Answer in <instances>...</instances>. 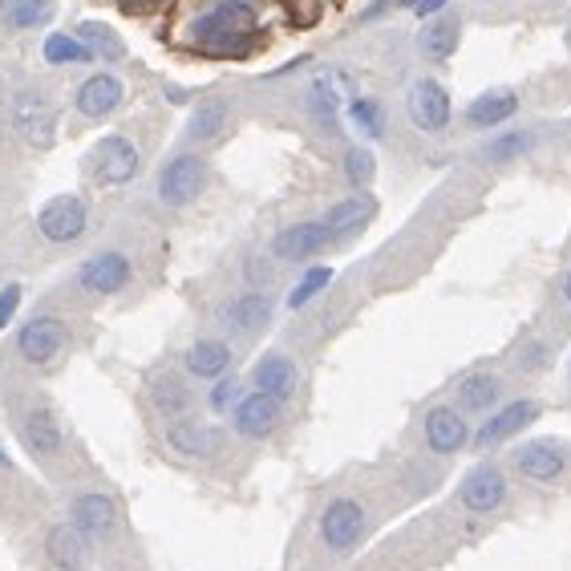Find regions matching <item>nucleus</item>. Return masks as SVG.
<instances>
[{
  "label": "nucleus",
  "mask_w": 571,
  "mask_h": 571,
  "mask_svg": "<svg viewBox=\"0 0 571 571\" xmlns=\"http://www.w3.org/2000/svg\"><path fill=\"white\" fill-rule=\"evenodd\" d=\"M13 122L21 126V134H25L33 147H49L54 142V106L45 102V93L37 90H25V93H16V102H13Z\"/></svg>",
  "instance_id": "0eeeda50"
},
{
  "label": "nucleus",
  "mask_w": 571,
  "mask_h": 571,
  "mask_svg": "<svg viewBox=\"0 0 571 571\" xmlns=\"http://www.w3.org/2000/svg\"><path fill=\"white\" fill-rule=\"evenodd\" d=\"M458 37H462V25H458V21L434 16V21L422 28V54L430 57V61H446V57L458 49Z\"/></svg>",
  "instance_id": "5701e85b"
},
{
  "label": "nucleus",
  "mask_w": 571,
  "mask_h": 571,
  "mask_svg": "<svg viewBox=\"0 0 571 571\" xmlns=\"http://www.w3.org/2000/svg\"><path fill=\"white\" fill-rule=\"evenodd\" d=\"M563 296L571 300V272H568V279H563Z\"/></svg>",
  "instance_id": "a19ab883"
},
{
  "label": "nucleus",
  "mask_w": 571,
  "mask_h": 571,
  "mask_svg": "<svg viewBox=\"0 0 571 571\" xmlns=\"http://www.w3.org/2000/svg\"><path fill=\"white\" fill-rule=\"evenodd\" d=\"M236 393H240V381H219V386L212 389V410H227Z\"/></svg>",
  "instance_id": "4c0bfd02"
},
{
  "label": "nucleus",
  "mask_w": 571,
  "mask_h": 571,
  "mask_svg": "<svg viewBox=\"0 0 571 571\" xmlns=\"http://www.w3.org/2000/svg\"><path fill=\"white\" fill-rule=\"evenodd\" d=\"M332 279V267H308L305 276H300V284L293 288V296H288V308H305L308 300H317L324 288H329Z\"/></svg>",
  "instance_id": "7c9ffc66"
},
{
  "label": "nucleus",
  "mask_w": 571,
  "mask_h": 571,
  "mask_svg": "<svg viewBox=\"0 0 571 571\" xmlns=\"http://www.w3.org/2000/svg\"><path fill=\"white\" fill-rule=\"evenodd\" d=\"M167 442H171L179 454L207 458V454L219 450V430H212V425H203V422H174L171 434H167Z\"/></svg>",
  "instance_id": "6ab92c4d"
},
{
  "label": "nucleus",
  "mask_w": 571,
  "mask_h": 571,
  "mask_svg": "<svg viewBox=\"0 0 571 571\" xmlns=\"http://www.w3.org/2000/svg\"><path fill=\"white\" fill-rule=\"evenodd\" d=\"M66 345V324L57 317H33L25 320V329L16 332V349H21V357L33 361V365H45V361H54Z\"/></svg>",
  "instance_id": "39448f33"
},
{
  "label": "nucleus",
  "mask_w": 571,
  "mask_h": 571,
  "mask_svg": "<svg viewBox=\"0 0 571 571\" xmlns=\"http://www.w3.org/2000/svg\"><path fill=\"white\" fill-rule=\"evenodd\" d=\"M16 305H21V288H16V284H9V288L0 293V329H4L9 320H13Z\"/></svg>",
  "instance_id": "e433bc0d"
},
{
  "label": "nucleus",
  "mask_w": 571,
  "mask_h": 571,
  "mask_svg": "<svg viewBox=\"0 0 571 571\" xmlns=\"http://www.w3.org/2000/svg\"><path fill=\"white\" fill-rule=\"evenodd\" d=\"M515 110H518V98L511 90H487L482 98L470 102L466 118H470V126H479V130H491V126H503Z\"/></svg>",
  "instance_id": "a211bd4d"
},
{
  "label": "nucleus",
  "mask_w": 571,
  "mask_h": 571,
  "mask_svg": "<svg viewBox=\"0 0 571 571\" xmlns=\"http://www.w3.org/2000/svg\"><path fill=\"white\" fill-rule=\"evenodd\" d=\"M224 320H227V329H236V332H260L267 320H272V300L260 293H248L227 305Z\"/></svg>",
  "instance_id": "aec40b11"
},
{
  "label": "nucleus",
  "mask_w": 571,
  "mask_h": 571,
  "mask_svg": "<svg viewBox=\"0 0 571 571\" xmlns=\"http://www.w3.org/2000/svg\"><path fill=\"white\" fill-rule=\"evenodd\" d=\"M155 393H159V410L162 413H179V410H186V389L179 386V381H159L155 386Z\"/></svg>",
  "instance_id": "c9c22d12"
},
{
  "label": "nucleus",
  "mask_w": 571,
  "mask_h": 571,
  "mask_svg": "<svg viewBox=\"0 0 571 571\" xmlns=\"http://www.w3.org/2000/svg\"><path fill=\"white\" fill-rule=\"evenodd\" d=\"M85 219H90V212H85V203L78 195H57V199L41 207L37 227L49 243H73L85 231Z\"/></svg>",
  "instance_id": "20e7f679"
},
{
  "label": "nucleus",
  "mask_w": 571,
  "mask_h": 571,
  "mask_svg": "<svg viewBox=\"0 0 571 571\" xmlns=\"http://www.w3.org/2000/svg\"><path fill=\"white\" fill-rule=\"evenodd\" d=\"M81 279V288L93 296H114L126 288V279H130V260L122 252H98L90 255L85 264H81L78 272Z\"/></svg>",
  "instance_id": "423d86ee"
},
{
  "label": "nucleus",
  "mask_w": 571,
  "mask_h": 571,
  "mask_svg": "<svg viewBox=\"0 0 571 571\" xmlns=\"http://www.w3.org/2000/svg\"><path fill=\"white\" fill-rule=\"evenodd\" d=\"M203 186H207V162L199 155H179L162 167L159 174V199L167 207H186V203H195L203 195Z\"/></svg>",
  "instance_id": "f257e3e1"
},
{
  "label": "nucleus",
  "mask_w": 571,
  "mask_h": 571,
  "mask_svg": "<svg viewBox=\"0 0 571 571\" xmlns=\"http://www.w3.org/2000/svg\"><path fill=\"white\" fill-rule=\"evenodd\" d=\"M25 442L33 446V454H57L61 450V430H57L54 413L33 410L25 418Z\"/></svg>",
  "instance_id": "bb28decb"
},
{
  "label": "nucleus",
  "mask_w": 571,
  "mask_h": 571,
  "mask_svg": "<svg viewBox=\"0 0 571 571\" xmlns=\"http://www.w3.org/2000/svg\"><path fill=\"white\" fill-rule=\"evenodd\" d=\"M349 118L357 126L361 134H369V138H381L386 134V110L377 106L373 98H357L353 106H349Z\"/></svg>",
  "instance_id": "c85d7f7f"
},
{
  "label": "nucleus",
  "mask_w": 571,
  "mask_h": 571,
  "mask_svg": "<svg viewBox=\"0 0 571 571\" xmlns=\"http://www.w3.org/2000/svg\"><path fill=\"white\" fill-rule=\"evenodd\" d=\"M406 106H410L413 126L422 134H438L450 126V90H446L442 81H434V78L413 81Z\"/></svg>",
  "instance_id": "f03ea898"
},
{
  "label": "nucleus",
  "mask_w": 571,
  "mask_h": 571,
  "mask_svg": "<svg viewBox=\"0 0 571 571\" xmlns=\"http://www.w3.org/2000/svg\"><path fill=\"white\" fill-rule=\"evenodd\" d=\"M503 386H499V377L494 373H466L462 381H458V401H462L466 410H491L494 401H499Z\"/></svg>",
  "instance_id": "b1692460"
},
{
  "label": "nucleus",
  "mask_w": 571,
  "mask_h": 571,
  "mask_svg": "<svg viewBox=\"0 0 571 571\" xmlns=\"http://www.w3.org/2000/svg\"><path fill=\"white\" fill-rule=\"evenodd\" d=\"M4 16L13 28H41L54 16V0H4Z\"/></svg>",
  "instance_id": "cd10ccee"
},
{
  "label": "nucleus",
  "mask_w": 571,
  "mask_h": 571,
  "mask_svg": "<svg viewBox=\"0 0 571 571\" xmlns=\"http://www.w3.org/2000/svg\"><path fill=\"white\" fill-rule=\"evenodd\" d=\"M255 389H264V393L284 401L296 389V365L288 357H279V353L264 357L255 365Z\"/></svg>",
  "instance_id": "4be33fe9"
},
{
  "label": "nucleus",
  "mask_w": 571,
  "mask_h": 571,
  "mask_svg": "<svg viewBox=\"0 0 571 571\" xmlns=\"http://www.w3.org/2000/svg\"><path fill=\"white\" fill-rule=\"evenodd\" d=\"M470 442V425L450 406H434L425 413V446L434 454H458Z\"/></svg>",
  "instance_id": "9b49d317"
},
{
  "label": "nucleus",
  "mask_w": 571,
  "mask_h": 571,
  "mask_svg": "<svg viewBox=\"0 0 571 571\" xmlns=\"http://www.w3.org/2000/svg\"><path fill=\"white\" fill-rule=\"evenodd\" d=\"M279 422V398L264 393V389H255L248 398L236 406V430H240L243 438H267Z\"/></svg>",
  "instance_id": "ddd939ff"
},
{
  "label": "nucleus",
  "mask_w": 571,
  "mask_h": 571,
  "mask_svg": "<svg viewBox=\"0 0 571 571\" xmlns=\"http://www.w3.org/2000/svg\"><path fill=\"white\" fill-rule=\"evenodd\" d=\"M446 4H450V0H413V13L418 16H438Z\"/></svg>",
  "instance_id": "58836bf2"
},
{
  "label": "nucleus",
  "mask_w": 571,
  "mask_h": 571,
  "mask_svg": "<svg viewBox=\"0 0 571 571\" xmlns=\"http://www.w3.org/2000/svg\"><path fill=\"white\" fill-rule=\"evenodd\" d=\"M49 556H54L57 568H81V559H85V532H81L78 523H69V527H57L49 535Z\"/></svg>",
  "instance_id": "393cba45"
},
{
  "label": "nucleus",
  "mask_w": 571,
  "mask_h": 571,
  "mask_svg": "<svg viewBox=\"0 0 571 571\" xmlns=\"http://www.w3.org/2000/svg\"><path fill=\"white\" fill-rule=\"evenodd\" d=\"M78 37L85 41V45H90L98 57H118L122 54V41L114 37L106 25H93V21H85V25L78 28Z\"/></svg>",
  "instance_id": "2f4dec72"
},
{
  "label": "nucleus",
  "mask_w": 571,
  "mask_h": 571,
  "mask_svg": "<svg viewBox=\"0 0 571 571\" xmlns=\"http://www.w3.org/2000/svg\"><path fill=\"white\" fill-rule=\"evenodd\" d=\"M345 174H349V183L357 186H369V179H373V159H369V150H349L345 155Z\"/></svg>",
  "instance_id": "72a5a7b5"
},
{
  "label": "nucleus",
  "mask_w": 571,
  "mask_h": 571,
  "mask_svg": "<svg viewBox=\"0 0 571 571\" xmlns=\"http://www.w3.org/2000/svg\"><path fill=\"white\" fill-rule=\"evenodd\" d=\"M373 215H377V203H373L369 195H349V199H341L329 215H324V224H329L332 240H336V236H357Z\"/></svg>",
  "instance_id": "dca6fc26"
},
{
  "label": "nucleus",
  "mask_w": 571,
  "mask_h": 571,
  "mask_svg": "<svg viewBox=\"0 0 571 571\" xmlns=\"http://www.w3.org/2000/svg\"><path fill=\"white\" fill-rule=\"evenodd\" d=\"M167 98H171V102H186V90H174V85H171V90H167Z\"/></svg>",
  "instance_id": "ea45409f"
},
{
  "label": "nucleus",
  "mask_w": 571,
  "mask_h": 571,
  "mask_svg": "<svg viewBox=\"0 0 571 571\" xmlns=\"http://www.w3.org/2000/svg\"><path fill=\"white\" fill-rule=\"evenodd\" d=\"M78 110L85 118H106L110 110H118L122 102V81L114 73H93L90 81H81L78 85Z\"/></svg>",
  "instance_id": "4468645a"
},
{
  "label": "nucleus",
  "mask_w": 571,
  "mask_h": 571,
  "mask_svg": "<svg viewBox=\"0 0 571 571\" xmlns=\"http://www.w3.org/2000/svg\"><path fill=\"white\" fill-rule=\"evenodd\" d=\"M332 85H336V78H320L317 85H312V110L317 114H336V106H341V93H332Z\"/></svg>",
  "instance_id": "f704fd0d"
},
{
  "label": "nucleus",
  "mask_w": 571,
  "mask_h": 571,
  "mask_svg": "<svg viewBox=\"0 0 571 571\" xmlns=\"http://www.w3.org/2000/svg\"><path fill=\"white\" fill-rule=\"evenodd\" d=\"M535 147V138L527 130H515V134H503V138H494L491 142V155L494 162H506V159H518V155H527Z\"/></svg>",
  "instance_id": "473e14b6"
},
{
  "label": "nucleus",
  "mask_w": 571,
  "mask_h": 571,
  "mask_svg": "<svg viewBox=\"0 0 571 571\" xmlns=\"http://www.w3.org/2000/svg\"><path fill=\"white\" fill-rule=\"evenodd\" d=\"M539 413H544V410H539V401H532V398L506 401V406L494 413V418H487V422H482V430L475 434V446H499V442L515 438L518 430H527V425H532Z\"/></svg>",
  "instance_id": "6e6552de"
},
{
  "label": "nucleus",
  "mask_w": 571,
  "mask_h": 571,
  "mask_svg": "<svg viewBox=\"0 0 571 571\" xmlns=\"http://www.w3.org/2000/svg\"><path fill=\"white\" fill-rule=\"evenodd\" d=\"M458 499H462V506L466 511H475V515L499 511L506 499L503 470H494V466H475V470L462 479V487H458Z\"/></svg>",
  "instance_id": "1a4fd4ad"
},
{
  "label": "nucleus",
  "mask_w": 571,
  "mask_h": 571,
  "mask_svg": "<svg viewBox=\"0 0 571 571\" xmlns=\"http://www.w3.org/2000/svg\"><path fill=\"white\" fill-rule=\"evenodd\" d=\"M329 243H332V231H329V224L320 219V224L284 227V231L276 236V243H272V252H276L279 260H293V264H300V260L317 255L320 248H329Z\"/></svg>",
  "instance_id": "f8f14e48"
},
{
  "label": "nucleus",
  "mask_w": 571,
  "mask_h": 571,
  "mask_svg": "<svg viewBox=\"0 0 571 571\" xmlns=\"http://www.w3.org/2000/svg\"><path fill=\"white\" fill-rule=\"evenodd\" d=\"M73 523L85 535H110L114 523H118V511H114L106 494H78L73 499Z\"/></svg>",
  "instance_id": "f3484780"
},
{
  "label": "nucleus",
  "mask_w": 571,
  "mask_h": 571,
  "mask_svg": "<svg viewBox=\"0 0 571 571\" xmlns=\"http://www.w3.org/2000/svg\"><path fill=\"white\" fill-rule=\"evenodd\" d=\"M45 61L49 66H85V61H93V49L85 45L81 37H66V33H54V37H45Z\"/></svg>",
  "instance_id": "a878e982"
},
{
  "label": "nucleus",
  "mask_w": 571,
  "mask_h": 571,
  "mask_svg": "<svg viewBox=\"0 0 571 571\" xmlns=\"http://www.w3.org/2000/svg\"><path fill=\"white\" fill-rule=\"evenodd\" d=\"M93 171H98L102 183H130L138 174V150H134L130 138H122V134L102 138L98 150H93Z\"/></svg>",
  "instance_id": "9d476101"
},
{
  "label": "nucleus",
  "mask_w": 571,
  "mask_h": 571,
  "mask_svg": "<svg viewBox=\"0 0 571 571\" xmlns=\"http://www.w3.org/2000/svg\"><path fill=\"white\" fill-rule=\"evenodd\" d=\"M365 535V511H361L357 499H332L320 515V539L329 551H349V547L361 544Z\"/></svg>",
  "instance_id": "7ed1b4c3"
},
{
  "label": "nucleus",
  "mask_w": 571,
  "mask_h": 571,
  "mask_svg": "<svg viewBox=\"0 0 571 571\" xmlns=\"http://www.w3.org/2000/svg\"><path fill=\"white\" fill-rule=\"evenodd\" d=\"M227 365H231V349L224 341H195V345L186 349V373L191 377H224Z\"/></svg>",
  "instance_id": "412c9836"
},
{
  "label": "nucleus",
  "mask_w": 571,
  "mask_h": 571,
  "mask_svg": "<svg viewBox=\"0 0 571 571\" xmlns=\"http://www.w3.org/2000/svg\"><path fill=\"white\" fill-rule=\"evenodd\" d=\"M224 122H227V102L212 98V102H203V106L195 110V118H191V138H215V134L224 130Z\"/></svg>",
  "instance_id": "c756f323"
},
{
  "label": "nucleus",
  "mask_w": 571,
  "mask_h": 571,
  "mask_svg": "<svg viewBox=\"0 0 571 571\" xmlns=\"http://www.w3.org/2000/svg\"><path fill=\"white\" fill-rule=\"evenodd\" d=\"M563 454L556 446H547V442H527V446H518L515 450V470L518 475H527L532 482H551L563 475Z\"/></svg>",
  "instance_id": "2eb2a0df"
}]
</instances>
